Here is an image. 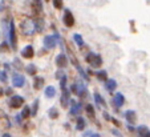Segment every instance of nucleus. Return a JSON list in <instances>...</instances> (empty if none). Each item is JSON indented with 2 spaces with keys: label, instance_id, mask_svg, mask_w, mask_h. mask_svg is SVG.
<instances>
[{
  "label": "nucleus",
  "instance_id": "1",
  "mask_svg": "<svg viewBox=\"0 0 150 137\" xmlns=\"http://www.w3.org/2000/svg\"><path fill=\"white\" fill-rule=\"evenodd\" d=\"M20 29H21V33L24 36H33L36 33V26H35V20L31 17H25L24 20H21L20 23Z\"/></svg>",
  "mask_w": 150,
  "mask_h": 137
},
{
  "label": "nucleus",
  "instance_id": "2",
  "mask_svg": "<svg viewBox=\"0 0 150 137\" xmlns=\"http://www.w3.org/2000/svg\"><path fill=\"white\" fill-rule=\"evenodd\" d=\"M9 41H11L12 51H16L17 49V37H16V29H15L13 20L9 21Z\"/></svg>",
  "mask_w": 150,
  "mask_h": 137
},
{
  "label": "nucleus",
  "instance_id": "3",
  "mask_svg": "<svg viewBox=\"0 0 150 137\" xmlns=\"http://www.w3.org/2000/svg\"><path fill=\"white\" fill-rule=\"evenodd\" d=\"M12 85L16 88H23L25 85V77L20 73H13L12 75Z\"/></svg>",
  "mask_w": 150,
  "mask_h": 137
},
{
  "label": "nucleus",
  "instance_id": "4",
  "mask_svg": "<svg viewBox=\"0 0 150 137\" xmlns=\"http://www.w3.org/2000/svg\"><path fill=\"white\" fill-rule=\"evenodd\" d=\"M24 101H25V100H24V97H21V96H12L11 99H9L8 104H9V106H11V108L19 109V108H21V106H23Z\"/></svg>",
  "mask_w": 150,
  "mask_h": 137
},
{
  "label": "nucleus",
  "instance_id": "5",
  "mask_svg": "<svg viewBox=\"0 0 150 137\" xmlns=\"http://www.w3.org/2000/svg\"><path fill=\"white\" fill-rule=\"evenodd\" d=\"M62 21H64L65 27H68V28H72V27L74 26V16L71 12V9H65V12H64V17H62Z\"/></svg>",
  "mask_w": 150,
  "mask_h": 137
},
{
  "label": "nucleus",
  "instance_id": "6",
  "mask_svg": "<svg viewBox=\"0 0 150 137\" xmlns=\"http://www.w3.org/2000/svg\"><path fill=\"white\" fill-rule=\"evenodd\" d=\"M56 65H57V68H60V69L67 68V65H68V56H67L65 53L57 55V57H56Z\"/></svg>",
  "mask_w": 150,
  "mask_h": 137
},
{
  "label": "nucleus",
  "instance_id": "7",
  "mask_svg": "<svg viewBox=\"0 0 150 137\" xmlns=\"http://www.w3.org/2000/svg\"><path fill=\"white\" fill-rule=\"evenodd\" d=\"M69 96H71V91H68L67 88L62 89V94H61V99H60V103H61L62 108H67V106H68L69 101H71Z\"/></svg>",
  "mask_w": 150,
  "mask_h": 137
},
{
  "label": "nucleus",
  "instance_id": "8",
  "mask_svg": "<svg viewBox=\"0 0 150 137\" xmlns=\"http://www.w3.org/2000/svg\"><path fill=\"white\" fill-rule=\"evenodd\" d=\"M124 104H125V96H124V94L120 93V92L114 94V96H113V105L118 109V108H121Z\"/></svg>",
  "mask_w": 150,
  "mask_h": 137
},
{
  "label": "nucleus",
  "instance_id": "9",
  "mask_svg": "<svg viewBox=\"0 0 150 137\" xmlns=\"http://www.w3.org/2000/svg\"><path fill=\"white\" fill-rule=\"evenodd\" d=\"M56 44H57V40L54 36H45L44 37V47H45V48L52 49L56 47Z\"/></svg>",
  "mask_w": 150,
  "mask_h": 137
},
{
  "label": "nucleus",
  "instance_id": "10",
  "mask_svg": "<svg viewBox=\"0 0 150 137\" xmlns=\"http://www.w3.org/2000/svg\"><path fill=\"white\" fill-rule=\"evenodd\" d=\"M35 55V49L32 45H27L25 48L21 51V56L24 57V59H32Z\"/></svg>",
  "mask_w": 150,
  "mask_h": 137
},
{
  "label": "nucleus",
  "instance_id": "11",
  "mask_svg": "<svg viewBox=\"0 0 150 137\" xmlns=\"http://www.w3.org/2000/svg\"><path fill=\"white\" fill-rule=\"evenodd\" d=\"M31 6L33 12L36 13H41L42 12V1L41 0H31Z\"/></svg>",
  "mask_w": 150,
  "mask_h": 137
},
{
  "label": "nucleus",
  "instance_id": "12",
  "mask_svg": "<svg viewBox=\"0 0 150 137\" xmlns=\"http://www.w3.org/2000/svg\"><path fill=\"white\" fill-rule=\"evenodd\" d=\"M125 119L127 120V123L134 124L137 121V114L134 111H126L125 112Z\"/></svg>",
  "mask_w": 150,
  "mask_h": 137
},
{
  "label": "nucleus",
  "instance_id": "13",
  "mask_svg": "<svg viewBox=\"0 0 150 137\" xmlns=\"http://www.w3.org/2000/svg\"><path fill=\"white\" fill-rule=\"evenodd\" d=\"M44 94H45V97H48V99H53V97L56 96V88H54L53 85H48L44 89Z\"/></svg>",
  "mask_w": 150,
  "mask_h": 137
},
{
  "label": "nucleus",
  "instance_id": "14",
  "mask_svg": "<svg viewBox=\"0 0 150 137\" xmlns=\"http://www.w3.org/2000/svg\"><path fill=\"white\" fill-rule=\"evenodd\" d=\"M69 103L72 104V108H71V114H79L81 112V104L76 103L74 100H71Z\"/></svg>",
  "mask_w": 150,
  "mask_h": 137
},
{
  "label": "nucleus",
  "instance_id": "15",
  "mask_svg": "<svg viewBox=\"0 0 150 137\" xmlns=\"http://www.w3.org/2000/svg\"><path fill=\"white\" fill-rule=\"evenodd\" d=\"M89 64H91L93 68H98V67H101V65H102V59H101V56H100V55H94V57L92 59V61H91Z\"/></svg>",
  "mask_w": 150,
  "mask_h": 137
},
{
  "label": "nucleus",
  "instance_id": "16",
  "mask_svg": "<svg viewBox=\"0 0 150 137\" xmlns=\"http://www.w3.org/2000/svg\"><path fill=\"white\" fill-rule=\"evenodd\" d=\"M105 87H106V89H108V92H113V91H116V88H117V83H116V80H113V79H108V80L105 81Z\"/></svg>",
  "mask_w": 150,
  "mask_h": 137
},
{
  "label": "nucleus",
  "instance_id": "17",
  "mask_svg": "<svg viewBox=\"0 0 150 137\" xmlns=\"http://www.w3.org/2000/svg\"><path fill=\"white\" fill-rule=\"evenodd\" d=\"M44 79H42V77H35L33 79V88L35 89H37V91H39V89H41L42 87H44Z\"/></svg>",
  "mask_w": 150,
  "mask_h": 137
},
{
  "label": "nucleus",
  "instance_id": "18",
  "mask_svg": "<svg viewBox=\"0 0 150 137\" xmlns=\"http://www.w3.org/2000/svg\"><path fill=\"white\" fill-rule=\"evenodd\" d=\"M85 125H86V123H85L84 117H81V116L77 117V120H76V129L77 131H84Z\"/></svg>",
  "mask_w": 150,
  "mask_h": 137
},
{
  "label": "nucleus",
  "instance_id": "19",
  "mask_svg": "<svg viewBox=\"0 0 150 137\" xmlns=\"http://www.w3.org/2000/svg\"><path fill=\"white\" fill-rule=\"evenodd\" d=\"M137 132H138V134H139L141 137H150V131L147 129V126H145V125L138 126Z\"/></svg>",
  "mask_w": 150,
  "mask_h": 137
},
{
  "label": "nucleus",
  "instance_id": "20",
  "mask_svg": "<svg viewBox=\"0 0 150 137\" xmlns=\"http://www.w3.org/2000/svg\"><path fill=\"white\" fill-rule=\"evenodd\" d=\"M93 99H94V101L97 103V106L98 105H102V106H105L106 105V103H105V100L102 99V96L98 93V92H94V94H93Z\"/></svg>",
  "mask_w": 150,
  "mask_h": 137
},
{
  "label": "nucleus",
  "instance_id": "21",
  "mask_svg": "<svg viewBox=\"0 0 150 137\" xmlns=\"http://www.w3.org/2000/svg\"><path fill=\"white\" fill-rule=\"evenodd\" d=\"M96 77L97 80H101V81H106L108 80V72L101 69V71H97L96 72Z\"/></svg>",
  "mask_w": 150,
  "mask_h": 137
},
{
  "label": "nucleus",
  "instance_id": "22",
  "mask_svg": "<svg viewBox=\"0 0 150 137\" xmlns=\"http://www.w3.org/2000/svg\"><path fill=\"white\" fill-rule=\"evenodd\" d=\"M85 111H86V114H88L91 119L94 120V114H96V111H94V106L92 104H86L85 105Z\"/></svg>",
  "mask_w": 150,
  "mask_h": 137
},
{
  "label": "nucleus",
  "instance_id": "23",
  "mask_svg": "<svg viewBox=\"0 0 150 137\" xmlns=\"http://www.w3.org/2000/svg\"><path fill=\"white\" fill-rule=\"evenodd\" d=\"M73 40H74V43H76L79 47H84V40H82L81 35L74 33V35H73Z\"/></svg>",
  "mask_w": 150,
  "mask_h": 137
},
{
  "label": "nucleus",
  "instance_id": "24",
  "mask_svg": "<svg viewBox=\"0 0 150 137\" xmlns=\"http://www.w3.org/2000/svg\"><path fill=\"white\" fill-rule=\"evenodd\" d=\"M37 72V68L36 65H33V64H29V65H27V73L31 75V76H35Z\"/></svg>",
  "mask_w": 150,
  "mask_h": 137
},
{
  "label": "nucleus",
  "instance_id": "25",
  "mask_svg": "<svg viewBox=\"0 0 150 137\" xmlns=\"http://www.w3.org/2000/svg\"><path fill=\"white\" fill-rule=\"evenodd\" d=\"M29 116H31V108H29V106H24L23 112H21V117H23V119H28Z\"/></svg>",
  "mask_w": 150,
  "mask_h": 137
},
{
  "label": "nucleus",
  "instance_id": "26",
  "mask_svg": "<svg viewBox=\"0 0 150 137\" xmlns=\"http://www.w3.org/2000/svg\"><path fill=\"white\" fill-rule=\"evenodd\" d=\"M48 114H49V117H51L52 120H54V119H57V117H59V112H57L56 108H51V109H49Z\"/></svg>",
  "mask_w": 150,
  "mask_h": 137
},
{
  "label": "nucleus",
  "instance_id": "27",
  "mask_svg": "<svg viewBox=\"0 0 150 137\" xmlns=\"http://www.w3.org/2000/svg\"><path fill=\"white\" fill-rule=\"evenodd\" d=\"M37 109H39V100H35L33 101V105H32V109H31V114H32V116H36V114H37Z\"/></svg>",
  "mask_w": 150,
  "mask_h": 137
},
{
  "label": "nucleus",
  "instance_id": "28",
  "mask_svg": "<svg viewBox=\"0 0 150 137\" xmlns=\"http://www.w3.org/2000/svg\"><path fill=\"white\" fill-rule=\"evenodd\" d=\"M53 6L56 9H61L62 8V0H53Z\"/></svg>",
  "mask_w": 150,
  "mask_h": 137
},
{
  "label": "nucleus",
  "instance_id": "29",
  "mask_svg": "<svg viewBox=\"0 0 150 137\" xmlns=\"http://www.w3.org/2000/svg\"><path fill=\"white\" fill-rule=\"evenodd\" d=\"M7 80H8V77H7L6 71H0V81H3V83H6Z\"/></svg>",
  "mask_w": 150,
  "mask_h": 137
},
{
  "label": "nucleus",
  "instance_id": "30",
  "mask_svg": "<svg viewBox=\"0 0 150 137\" xmlns=\"http://www.w3.org/2000/svg\"><path fill=\"white\" fill-rule=\"evenodd\" d=\"M65 85H67V76L64 75V76L60 79V87H61V89H64L65 88Z\"/></svg>",
  "mask_w": 150,
  "mask_h": 137
},
{
  "label": "nucleus",
  "instance_id": "31",
  "mask_svg": "<svg viewBox=\"0 0 150 137\" xmlns=\"http://www.w3.org/2000/svg\"><path fill=\"white\" fill-rule=\"evenodd\" d=\"M0 51L1 52H8L9 51V45L7 43H1L0 44Z\"/></svg>",
  "mask_w": 150,
  "mask_h": 137
},
{
  "label": "nucleus",
  "instance_id": "32",
  "mask_svg": "<svg viewBox=\"0 0 150 137\" xmlns=\"http://www.w3.org/2000/svg\"><path fill=\"white\" fill-rule=\"evenodd\" d=\"M71 92L74 94H77V92H79V89H77V84H73V85L71 87Z\"/></svg>",
  "mask_w": 150,
  "mask_h": 137
},
{
  "label": "nucleus",
  "instance_id": "33",
  "mask_svg": "<svg viewBox=\"0 0 150 137\" xmlns=\"http://www.w3.org/2000/svg\"><path fill=\"white\" fill-rule=\"evenodd\" d=\"M104 119H105V120H108V121H109V120H112V117L109 116V114L106 113V112H105V113H104Z\"/></svg>",
  "mask_w": 150,
  "mask_h": 137
},
{
  "label": "nucleus",
  "instance_id": "34",
  "mask_svg": "<svg viewBox=\"0 0 150 137\" xmlns=\"http://www.w3.org/2000/svg\"><path fill=\"white\" fill-rule=\"evenodd\" d=\"M112 132H113V134H114V136H118V137H121V133H120V132L117 131V129H113V131H112Z\"/></svg>",
  "mask_w": 150,
  "mask_h": 137
},
{
  "label": "nucleus",
  "instance_id": "35",
  "mask_svg": "<svg viewBox=\"0 0 150 137\" xmlns=\"http://www.w3.org/2000/svg\"><path fill=\"white\" fill-rule=\"evenodd\" d=\"M12 92H13V91H12V88H7L6 89V93L7 94H12Z\"/></svg>",
  "mask_w": 150,
  "mask_h": 137
},
{
  "label": "nucleus",
  "instance_id": "36",
  "mask_svg": "<svg viewBox=\"0 0 150 137\" xmlns=\"http://www.w3.org/2000/svg\"><path fill=\"white\" fill-rule=\"evenodd\" d=\"M112 121H113V123H114V124H116V125H117V126H120V121H117V120H116V119H112Z\"/></svg>",
  "mask_w": 150,
  "mask_h": 137
},
{
  "label": "nucleus",
  "instance_id": "37",
  "mask_svg": "<svg viewBox=\"0 0 150 137\" xmlns=\"http://www.w3.org/2000/svg\"><path fill=\"white\" fill-rule=\"evenodd\" d=\"M1 137H12V136H11V134H9V133H4Z\"/></svg>",
  "mask_w": 150,
  "mask_h": 137
},
{
  "label": "nucleus",
  "instance_id": "38",
  "mask_svg": "<svg viewBox=\"0 0 150 137\" xmlns=\"http://www.w3.org/2000/svg\"><path fill=\"white\" fill-rule=\"evenodd\" d=\"M127 129H129L130 132H134V128H133V126H129V125H127Z\"/></svg>",
  "mask_w": 150,
  "mask_h": 137
},
{
  "label": "nucleus",
  "instance_id": "39",
  "mask_svg": "<svg viewBox=\"0 0 150 137\" xmlns=\"http://www.w3.org/2000/svg\"><path fill=\"white\" fill-rule=\"evenodd\" d=\"M91 137H100V134H98V133H93Z\"/></svg>",
  "mask_w": 150,
  "mask_h": 137
},
{
  "label": "nucleus",
  "instance_id": "40",
  "mask_svg": "<svg viewBox=\"0 0 150 137\" xmlns=\"http://www.w3.org/2000/svg\"><path fill=\"white\" fill-rule=\"evenodd\" d=\"M4 67H6V69H7V71H8V69L11 68V67H9V64H6V65H4Z\"/></svg>",
  "mask_w": 150,
  "mask_h": 137
},
{
  "label": "nucleus",
  "instance_id": "41",
  "mask_svg": "<svg viewBox=\"0 0 150 137\" xmlns=\"http://www.w3.org/2000/svg\"><path fill=\"white\" fill-rule=\"evenodd\" d=\"M4 94V92H3V89H0V96H3Z\"/></svg>",
  "mask_w": 150,
  "mask_h": 137
}]
</instances>
